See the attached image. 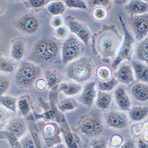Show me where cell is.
Listing matches in <instances>:
<instances>
[{"instance_id": "1", "label": "cell", "mask_w": 148, "mask_h": 148, "mask_svg": "<svg viewBox=\"0 0 148 148\" xmlns=\"http://www.w3.org/2000/svg\"><path fill=\"white\" fill-rule=\"evenodd\" d=\"M91 38L93 54L106 63L116 56L123 40L114 24L103 26Z\"/></svg>"}, {"instance_id": "2", "label": "cell", "mask_w": 148, "mask_h": 148, "mask_svg": "<svg viewBox=\"0 0 148 148\" xmlns=\"http://www.w3.org/2000/svg\"><path fill=\"white\" fill-rule=\"evenodd\" d=\"M95 69L94 60L91 57L79 58L68 64L65 72L67 77L77 83L88 81Z\"/></svg>"}, {"instance_id": "3", "label": "cell", "mask_w": 148, "mask_h": 148, "mask_svg": "<svg viewBox=\"0 0 148 148\" xmlns=\"http://www.w3.org/2000/svg\"><path fill=\"white\" fill-rule=\"evenodd\" d=\"M41 73L42 68L39 65L31 62H23L16 72L14 81L18 87L29 88L39 79Z\"/></svg>"}, {"instance_id": "4", "label": "cell", "mask_w": 148, "mask_h": 148, "mask_svg": "<svg viewBox=\"0 0 148 148\" xmlns=\"http://www.w3.org/2000/svg\"><path fill=\"white\" fill-rule=\"evenodd\" d=\"M103 128L101 119L94 112L81 116L77 126V129L80 133L90 138H94L101 134Z\"/></svg>"}, {"instance_id": "5", "label": "cell", "mask_w": 148, "mask_h": 148, "mask_svg": "<svg viewBox=\"0 0 148 148\" xmlns=\"http://www.w3.org/2000/svg\"><path fill=\"white\" fill-rule=\"evenodd\" d=\"M119 20L121 24L122 27L124 30V39L122 40L121 44L115 59L113 62L112 66L116 69L122 62L125 60L131 61L134 52V45L135 39L132 33L127 30L124 20L123 19L121 14H119Z\"/></svg>"}, {"instance_id": "6", "label": "cell", "mask_w": 148, "mask_h": 148, "mask_svg": "<svg viewBox=\"0 0 148 148\" xmlns=\"http://www.w3.org/2000/svg\"><path fill=\"white\" fill-rule=\"evenodd\" d=\"M84 51V43L75 36H69L61 46V55L63 63L68 64L79 58Z\"/></svg>"}, {"instance_id": "7", "label": "cell", "mask_w": 148, "mask_h": 148, "mask_svg": "<svg viewBox=\"0 0 148 148\" xmlns=\"http://www.w3.org/2000/svg\"><path fill=\"white\" fill-rule=\"evenodd\" d=\"M14 26L24 34H33L39 30L40 21L34 13H25L14 20Z\"/></svg>"}, {"instance_id": "8", "label": "cell", "mask_w": 148, "mask_h": 148, "mask_svg": "<svg viewBox=\"0 0 148 148\" xmlns=\"http://www.w3.org/2000/svg\"><path fill=\"white\" fill-rule=\"evenodd\" d=\"M64 21L66 26L72 33L75 34L84 44L86 45L88 44L92 35L87 24L71 15L68 16Z\"/></svg>"}, {"instance_id": "9", "label": "cell", "mask_w": 148, "mask_h": 148, "mask_svg": "<svg viewBox=\"0 0 148 148\" xmlns=\"http://www.w3.org/2000/svg\"><path fill=\"white\" fill-rule=\"evenodd\" d=\"M40 131L42 138L47 148L62 143L60 137V129L55 123L47 122L40 123Z\"/></svg>"}, {"instance_id": "10", "label": "cell", "mask_w": 148, "mask_h": 148, "mask_svg": "<svg viewBox=\"0 0 148 148\" xmlns=\"http://www.w3.org/2000/svg\"><path fill=\"white\" fill-rule=\"evenodd\" d=\"M129 24L133 30L136 39L142 41L147 37L148 15L147 13L129 16Z\"/></svg>"}, {"instance_id": "11", "label": "cell", "mask_w": 148, "mask_h": 148, "mask_svg": "<svg viewBox=\"0 0 148 148\" xmlns=\"http://www.w3.org/2000/svg\"><path fill=\"white\" fill-rule=\"evenodd\" d=\"M106 124L110 128L123 130L127 127L129 119L127 115L117 111H112L108 113L106 117Z\"/></svg>"}, {"instance_id": "12", "label": "cell", "mask_w": 148, "mask_h": 148, "mask_svg": "<svg viewBox=\"0 0 148 148\" xmlns=\"http://www.w3.org/2000/svg\"><path fill=\"white\" fill-rule=\"evenodd\" d=\"M59 46L58 42L49 37L46 51L41 60L40 65L49 66L56 61L59 54Z\"/></svg>"}, {"instance_id": "13", "label": "cell", "mask_w": 148, "mask_h": 148, "mask_svg": "<svg viewBox=\"0 0 148 148\" xmlns=\"http://www.w3.org/2000/svg\"><path fill=\"white\" fill-rule=\"evenodd\" d=\"M96 85L97 83L95 81L88 83L82 88L78 98L79 102L88 108L92 107L96 98L97 92L95 89Z\"/></svg>"}, {"instance_id": "14", "label": "cell", "mask_w": 148, "mask_h": 148, "mask_svg": "<svg viewBox=\"0 0 148 148\" xmlns=\"http://www.w3.org/2000/svg\"><path fill=\"white\" fill-rule=\"evenodd\" d=\"M26 51V42L23 38H18L11 41L10 47V56L15 60H21Z\"/></svg>"}, {"instance_id": "15", "label": "cell", "mask_w": 148, "mask_h": 148, "mask_svg": "<svg viewBox=\"0 0 148 148\" xmlns=\"http://www.w3.org/2000/svg\"><path fill=\"white\" fill-rule=\"evenodd\" d=\"M27 125L23 119H14L7 125V129L8 132L13 135L17 139L23 138L27 131Z\"/></svg>"}, {"instance_id": "16", "label": "cell", "mask_w": 148, "mask_h": 148, "mask_svg": "<svg viewBox=\"0 0 148 148\" xmlns=\"http://www.w3.org/2000/svg\"><path fill=\"white\" fill-rule=\"evenodd\" d=\"M114 96L117 105L120 110L125 112L130 110L132 108L131 100L124 87H118L114 92Z\"/></svg>"}, {"instance_id": "17", "label": "cell", "mask_w": 148, "mask_h": 148, "mask_svg": "<svg viewBox=\"0 0 148 148\" xmlns=\"http://www.w3.org/2000/svg\"><path fill=\"white\" fill-rule=\"evenodd\" d=\"M114 78L123 84H130L135 79L132 68L129 65H123L114 73Z\"/></svg>"}, {"instance_id": "18", "label": "cell", "mask_w": 148, "mask_h": 148, "mask_svg": "<svg viewBox=\"0 0 148 148\" xmlns=\"http://www.w3.org/2000/svg\"><path fill=\"white\" fill-rule=\"evenodd\" d=\"M125 10L130 16L142 15L147 13L148 4L146 2L139 0H133L127 5Z\"/></svg>"}, {"instance_id": "19", "label": "cell", "mask_w": 148, "mask_h": 148, "mask_svg": "<svg viewBox=\"0 0 148 148\" xmlns=\"http://www.w3.org/2000/svg\"><path fill=\"white\" fill-rule=\"evenodd\" d=\"M132 65L134 72V78L138 81L143 83H147L148 68L147 66L137 60H132Z\"/></svg>"}, {"instance_id": "20", "label": "cell", "mask_w": 148, "mask_h": 148, "mask_svg": "<svg viewBox=\"0 0 148 148\" xmlns=\"http://www.w3.org/2000/svg\"><path fill=\"white\" fill-rule=\"evenodd\" d=\"M131 92L134 99L139 101L146 102L148 100V86L146 83L138 82L134 84Z\"/></svg>"}, {"instance_id": "21", "label": "cell", "mask_w": 148, "mask_h": 148, "mask_svg": "<svg viewBox=\"0 0 148 148\" xmlns=\"http://www.w3.org/2000/svg\"><path fill=\"white\" fill-rule=\"evenodd\" d=\"M62 75L57 69H47L45 71V80L47 87L52 88L62 81Z\"/></svg>"}, {"instance_id": "22", "label": "cell", "mask_w": 148, "mask_h": 148, "mask_svg": "<svg viewBox=\"0 0 148 148\" xmlns=\"http://www.w3.org/2000/svg\"><path fill=\"white\" fill-rule=\"evenodd\" d=\"M82 86L77 82H69L60 84L59 89L68 97H73L81 92L82 90Z\"/></svg>"}, {"instance_id": "23", "label": "cell", "mask_w": 148, "mask_h": 148, "mask_svg": "<svg viewBox=\"0 0 148 148\" xmlns=\"http://www.w3.org/2000/svg\"><path fill=\"white\" fill-rule=\"evenodd\" d=\"M112 96L107 92L98 91L97 92L95 104L101 110H107L112 103Z\"/></svg>"}, {"instance_id": "24", "label": "cell", "mask_w": 148, "mask_h": 148, "mask_svg": "<svg viewBox=\"0 0 148 148\" xmlns=\"http://www.w3.org/2000/svg\"><path fill=\"white\" fill-rule=\"evenodd\" d=\"M148 108L146 106H134L129 110L130 119L136 122L141 121L147 117Z\"/></svg>"}, {"instance_id": "25", "label": "cell", "mask_w": 148, "mask_h": 148, "mask_svg": "<svg viewBox=\"0 0 148 148\" xmlns=\"http://www.w3.org/2000/svg\"><path fill=\"white\" fill-rule=\"evenodd\" d=\"M58 107L61 112H68L75 110L77 107V104L75 99L71 97H67L58 101Z\"/></svg>"}, {"instance_id": "26", "label": "cell", "mask_w": 148, "mask_h": 148, "mask_svg": "<svg viewBox=\"0 0 148 148\" xmlns=\"http://www.w3.org/2000/svg\"><path fill=\"white\" fill-rule=\"evenodd\" d=\"M136 56L139 60L148 63V38L146 37L138 45L136 50Z\"/></svg>"}, {"instance_id": "27", "label": "cell", "mask_w": 148, "mask_h": 148, "mask_svg": "<svg viewBox=\"0 0 148 148\" xmlns=\"http://www.w3.org/2000/svg\"><path fill=\"white\" fill-rule=\"evenodd\" d=\"M17 98L12 96L3 95L0 97V104L6 110L16 112L17 108Z\"/></svg>"}, {"instance_id": "28", "label": "cell", "mask_w": 148, "mask_h": 148, "mask_svg": "<svg viewBox=\"0 0 148 148\" xmlns=\"http://www.w3.org/2000/svg\"><path fill=\"white\" fill-rule=\"evenodd\" d=\"M47 10L49 13L53 16H60L65 13L66 5L64 2L54 1L47 4Z\"/></svg>"}, {"instance_id": "29", "label": "cell", "mask_w": 148, "mask_h": 148, "mask_svg": "<svg viewBox=\"0 0 148 148\" xmlns=\"http://www.w3.org/2000/svg\"><path fill=\"white\" fill-rule=\"evenodd\" d=\"M62 130L64 136L66 143L67 148H78V140L79 139L76 134H72L68 130Z\"/></svg>"}, {"instance_id": "30", "label": "cell", "mask_w": 148, "mask_h": 148, "mask_svg": "<svg viewBox=\"0 0 148 148\" xmlns=\"http://www.w3.org/2000/svg\"><path fill=\"white\" fill-rule=\"evenodd\" d=\"M14 69V64L11 59L0 53V72L11 73Z\"/></svg>"}, {"instance_id": "31", "label": "cell", "mask_w": 148, "mask_h": 148, "mask_svg": "<svg viewBox=\"0 0 148 148\" xmlns=\"http://www.w3.org/2000/svg\"><path fill=\"white\" fill-rule=\"evenodd\" d=\"M118 84V81L114 77H113L107 81H100L98 84V88L99 91L107 92L112 91Z\"/></svg>"}, {"instance_id": "32", "label": "cell", "mask_w": 148, "mask_h": 148, "mask_svg": "<svg viewBox=\"0 0 148 148\" xmlns=\"http://www.w3.org/2000/svg\"><path fill=\"white\" fill-rule=\"evenodd\" d=\"M17 106L22 114L24 116H27L32 107V102L29 99V97H22L18 100Z\"/></svg>"}, {"instance_id": "33", "label": "cell", "mask_w": 148, "mask_h": 148, "mask_svg": "<svg viewBox=\"0 0 148 148\" xmlns=\"http://www.w3.org/2000/svg\"><path fill=\"white\" fill-rule=\"evenodd\" d=\"M97 77L102 81L110 79L112 76V71L109 67L101 65L98 67L96 71Z\"/></svg>"}, {"instance_id": "34", "label": "cell", "mask_w": 148, "mask_h": 148, "mask_svg": "<svg viewBox=\"0 0 148 148\" xmlns=\"http://www.w3.org/2000/svg\"><path fill=\"white\" fill-rule=\"evenodd\" d=\"M92 17L96 21H104L108 17V11L104 7H95L92 11Z\"/></svg>"}, {"instance_id": "35", "label": "cell", "mask_w": 148, "mask_h": 148, "mask_svg": "<svg viewBox=\"0 0 148 148\" xmlns=\"http://www.w3.org/2000/svg\"><path fill=\"white\" fill-rule=\"evenodd\" d=\"M21 148H38L34 138L30 134H27L22 138L20 141Z\"/></svg>"}, {"instance_id": "36", "label": "cell", "mask_w": 148, "mask_h": 148, "mask_svg": "<svg viewBox=\"0 0 148 148\" xmlns=\"http://www.w3.org/2000/svg\"><path fill=\"white\" fill-rule=\"evenodd\" d=\"M66 7L69 8H77L85 10L87 9V5L84 1L81 0H66L64 1Z\"/></svg>"}, {"instance_id": "37", "label": "cell", "mask_w": 148, "mask_h": 148, "mask_svg": "<svg viewBox=\"0 0 148 148\" xmlns=\"http://www.w3.org/2000/svg\"><path fill=\"white\" fill-rule=\"evenodd\" d=\"M10 81L8 78L4 75H0V97L3 96L9 90Z\"/></svg>"}, {"instance_id": "38", "label": "cell", "mask_w": 148, "mask_h": 148, "mask_svg": "<svg viewBox=\"0 0 148 148\" xmlns=\"http://www.w3.org/2000/svg\"><path fill=\"white\" fill-rule=\"evenodd\" d=\"M69 34V30L66 26H61L55 29L54 34L58 39H64Z\"/></svg>"}, {"instance_id": "39", "label": "cell", "mask_w": 148, "mask_h": 148, "mask_svg": "<svg viewBox=\"0 0 148 148\" xmlns=\"http://www.w3.org/2000/svg\"><path fill=\"white\" fill-rule=\"evenodd\" d=\"M27 3V5L32 8H38L48 4L49 3V1H47V0H30V1H27L26 4Z\"/></svg>"}, {"instance_id": "40", "label": "cell", "mask_w": 148, "mask_h": 148, "mask_svg": "<svg viewBox=\"0 0 148 148\" xmlns=\"http://www.w3.org/2000/svg\"><path fill=\"white\" fill-rule=\"evenodd\" d=\"M9 119V114L7 110L2 106H0V127L4 126Z\"/></svg>"}, {"instance_id": "41", "label": "cell", "mask_w": 148, "mask_h": 148, "mask_svg": "<svg viewBox=\"0 0 148 148\" xmlns=\"http://www.w3.org/2000/svg\"><path fill=\"white\" fill-rule=\"evenodd\" d=\"M110 143L112 148H116L123 144V138L119 135H113L111 138Z\"/></svg>"}, {"instance_id": "42", "label": "cell", "mask_w": 148, "mask_h": 148, "mask_svg": "<svg viewBox=\"0 0 148 148\" xmlns=\"http://www.w3.org/2000/svg\"><path fill=\"white\" fill-rule=\"evenodd\" d=\"M64 21V20L62 17H61L60 16H54L53 18L52 19L51 24L53 27L57 28L61 26H62Z\"/></svg>"}, {"instance_id": "43", "label": "cell", "mask_w": 148, "mask_h": 148, "mask_svg": "<svg viewBox=\"0 0 148 148\" xmlns=\"http://www.w3.org/2000/svg\"><path fill=\"white\" fill-rule=\"evenodd\" d=\"M91 148H108L107 143L103 139H97L93 142Z\"/></svg>"}, {"instance_id": "44", "label": "cell", "mask_w": 148, "mask_h": 148, "mask_svg": "<svg viewBox=\"0 0 148 148\" xmlns=\"http://www.w3.org/2000/svg\"><path fill=\"white\" fill-rule=\"evenodd\" d=\"M110 1L107 0H94V1H88V3L91 5H97L96 7H106Z\"/></svg>"}, {"instance_id": "45", "label": "cell", "mask_w": 148, "mask_h": 148, "mask_svg": "<svg viewBox=\"0 0 148 148\" xmlns=\"http://www.w3.org/2000/svg\"><path fill=\"white\" fill-rule=\"evenodd\" d=\"M36 87L37 88V89L42 91L44 90L45 89H46L47 88V84H46V82L45 79H39L38 81H37L35 83Z\"/></svg>"}, {"instance_id": "46", "label": "cell", "mask_w": 148, "mask_h": 148, "mask_svg": "<svg viewBox=\"0 0 148 148\" xmlns=\"http://www.w3.org/2000/svg\"><path fill=\"white\" fill-rule=\"evenodd\" d=\"M116 148H136V146L134 142L132 140H127L123 142L121 146Z\"/></svg>"}, {"instance_id": "47", "label": "cell", "mask_w": 148, "mask_h": 148, "mask_svg": "<svg viewBox=\"0 0 148 148\" xmlns=\"http://www.w3.org/2000/svg\"><path fill=\"white\" fill-rule=\"evenodd\" d=\"M138 148H147V140H145L142 137L139 138L138 140Z\"/></svg>"}, {"instance_id": "48", "label": "cell", "mask_w": 148, "mask_h": 148, "mask_svg": "<svg viewBox=\"0 0 148 148\" xmlns=\"http://www.w3.org/2000/svg\"><path fill=\"white\" fill-rule=\"evenodd\" d=\"M51 148H67V147H66V146L65 145H64V143H60L57 144V145H55V146L51 147Z\"/></svg>"}, {"instance_id": "49", "label": "cell", "mask_w": 148, "mask_h": 148, "mask_svg": "<svg viewBox=\"0 0 148 148\" xmlns=\"http://www.w3.org/2000/svg\"><path fill=\"white\" fill-rule=\"evenodd\" d=\"M127 1H114V3L117 4H124L127 3Z\"/></svg>"}]
</instances>
